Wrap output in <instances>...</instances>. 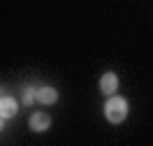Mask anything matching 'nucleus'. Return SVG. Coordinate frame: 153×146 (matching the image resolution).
<instances>
[{
  "label": "nucleus",
  "instance_id": "obj_1",
  "mask_svg": "<svg viewBox=\"0 0 153 146\" xmlns=\"http://www.w3.org/2000/svg\"><path fill=\"white\" fill-rule=\"evenodd\" d=\"M105 118H107L110 123H123V120L128 118V100L123 95H107Z\"/></svg>",
  "mask_w": 153,
  "mask_h": 146
},
{
  "label": "nucleus",
  "instance_id": "obj_2",
  "mask_svg": "<svg viewBox=\"0 0 153 146\" xmlns=\"http://www.w3.org/2000/svg\"><path fill=\"white\" fill-rule=\"evenodd\" d=\"M117 85H120V80H117L115 72H105V75L100 77V90H102L105 95H115V92H117Z\"/></svg>",
  "mask_w": 153,
  "mask_h": 146
},
{
  "label": "nucleus",
  "instance_id": "obj_3",
  "mask_svg": "<svg viewBox=\"0 0 153 146\" xmlns=\"http://www.w3.org/2000/svg\"><path fill=\"white\" fill-rule=\"evenodd\" d=\"M28 126H31V131H36V133H44V131H49L51 118L46 113H33L31 118H28Z\"/></svg>",
  "mask_w": 153,
  "mask_h": 146
},
{
  "label": "nucleus",
  "instance_id": "obj_4",
  "mask_svg": "<svg viewBox=\"0 0 153 146\" xmlns=\"http://www.w3.org/2000/svg\"><path fill=\"white\" fill-rule=\"evenodd\" d=\"M18 113V100L16 97H8V95H3L0 97V118H13V115Z\"/></svg>",
  "mask_w": 153,
  "mask_h": 146
},
{
  "label": "nucleus",
  "instance_id": "obj_5",
  "mask_svg": "<svg viewBox=\"0 0 153 146\" xmlns=\"http://www.w3.org/2000/svg\"><path fill=\"white\" fill-rule=\"evenodd\" d=\"M36 100L41 105H54L56 100H59V90H56V87H38Z\"/></svg>",
  "mask_w": 153,
  "mask_h": 146
},
{
  "label": "nucleus",
  "instance_id": "obj_6",
  "mask_svg": "<svg viewBox=\"0 0 153 146\" xmlns=\"http://www.w3.org/2000/svg\"><path fill=\"white\" fill-rule=\"evenodd\" d=\"M36 87H23V97H21V100H23V105H33V100H36Z\"/></svg>",
  "mask_w": 153,
  "mask_h": 146
},
{
  "label": "nucleus",
  "instance_id": "obj_7",
  "mask_svg": "<svg viewBox=\"0 0 153 146\" xmlns=\"http://www.w3.org/2000/svg\"><path fill=\"white\" fill-rule=\"evenodd\" d=\"M3 120H5V118H0V131H3Z\"/></svg>",
  "mask_w": 153,
  "mask_h": 146
},
{
  "label": "nucleus",
  "instance_id": "obj_8",
  "mask_svg": "<svg viewBox=\"0 0 153 146\" xmlns=\"http://www.w3.org/2000/svg\"><path fill=\"white\" fill-rule=\"evenodd\" d=\"M0 97H3V92H0Z\"/></svg>",
  "mask_w": 153,
  "mask_h": 146
}]
</instances>
